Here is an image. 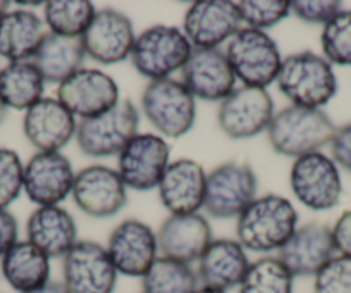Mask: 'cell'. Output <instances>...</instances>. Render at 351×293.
<instances>
[{"instance_id":"obj_1","label":"cell","mask_w":351,"mask_h":293,"mask_svg":"<svg viewBox=\"0 0 351 293\" xmlns=\"http://www.w3.org/2000/svg\"><path fill=\"white\" fill-rule=\"evenodd\" d=\"M298 228V212L281 195L256 197L236 221V237L245 250H279Z\"/></svg>"},{"instance_id":"obj_2","label":"cell","mask_w":351,"mask_h":293,"mask_svg":"<svg viewBox=\"0 0 351 293\" xmlns=\"http://www.w3.org/2000/svg\"><path fill=\"white\" fill-rule=\"evenodd\" d=\"M336 131L337 126L322 109L289 106L274 114L265 133L274 152L300 159L330 145Z\"/></svg>"},{"instance_id":"obj_3","label":"cell","mask_w":351,"mask_h":293,"mask_svg":"<svg viewBox=\"0 0 351 293\" xmlns=\"http://www.w3.org/2000/svg\"><path fill=\"white\" fill-rule=\"evenodd\" d=\"M282 95L291 106L322 109L337 92V78L332 64L324 56L305 50L282 59L276 78Z\"/></svg>"},{"instance_id":"obj_4","label":"cell","mask_w":351,"mask_h":293,"mask_svg":"<svg viewBox=\"0 0 351 293\" xmlns=\"http://www.w3.org/2000/svg\"><path fill=\"white\" fill-rule=\"evenodd\" d=\"M193 52V45L183 30L169 25H155L136 35L131 62L148 82L167 80L181 71Z\"/></svg>"},{"instance_id":"obj_5","label":"cell","mask_w":351,"mask_h":293,"mask_svg":"<svg viewBox=\"0 0 351 293\" xmlns=\"http://www.w3.org/2000/svg\"><path fill=\"white\" fill-rule=\"evenodd\" d=\"M140 113L130 99H121L117 106L100 116L81 119L76 128V141L88 157L119 156L123 149L138 134Z\"/></svg>"},{"instance_id":"obj_6","label":"cell","mask_w":351,"mask_h":293,"mask_svg":"<svg viewBox=\"0 0 351 293\" xmlns=\"http://www.w3.org/2000/svg\"><path fill=\"white\" fill-rule=\"evenodd\" d=\"M141 107L152 126L164 138H181L190 133L197 119V99L174 78L148 82Z\"/></svg>"},{"instance_id":"obj_7","label":"cell","mask_w":351,"mask_h":293,"mask_svg":"<svg viewBox=\"0 0 351 293\" xmlns=\"http://www.w3.org/2000/svg\"><path fill=\"white\" fill-rule=\"evenodd\" d=\"M224 52L236 80L245 86L267 89L278 78L282 64L281 50L265 32L241 28L229 40Z\"/></svg>"},{"instance_id":"obj_8","label":"cell","mask_w":351,"mask_h":293,"mask_svg":"<svg viewBox=\"0 0 351 293\" xmlns=\"http://www.w3.org/2000/svg\"><path fill=\"white\" fill-rule=\"evenodd\" d=\"M258 180L248 163L229 161L207 174L204 209L215 219L239 218L256 198Z\"/></svg>"},{"instance_id":"obj_9","label":"cell","mask_w":351,"mask_h":293,"mask_svg":"<svg viewBox=\"0 0 351 293\" xmlns=\"http://www.w3.org/2000/svg\"><path fill=\"white\" fill-rule=\"evenodd\" d=\"M289 185L296 200L310 211H329L343 195L339 167L322 152L295 159L289 171Z\"/></svg>"},{"instance_id":"obj_10","label":"cell","mask_w":351,"mask_h":293,"mask_svg":"<svg viewBox=\"0 0 351 293\" xmlns=\"http://www.w3.org/2000/svg\"><path fill=\"white\" fill-rule=\"evenodd\" d=\"M274 114V100L267 89L243 85L222 100L217 123L226 137L248 140L267 131Z\"/></svg>"},{"instance_id":"obj_11","label":"cell","mask_w":351,"mask_h":293,"mask_svg":"<svg viewBox=\"0 0 351 293\" xmlns=\"http://www.w3.org/2000/svg\"><path fill=\"white\" fill-rule=\"evenodd\" d=\"M171 149L164 137L138 133L117 156V173L126 188L150 191L158 187L171 164Z\"/></svg>"},{"instance_id":"obj_12","label":"cell","mask_w":351,"mask_h":293,"mask_svg":"<svg viewBox=\"0 0 351 293\" xmlns=\"http://www.w3.org/2000/svg\"><path fill=\"white\" fill-rule=\"evenodd\" d=\"M62 276L67 293H114L117 283L107 248L90 240H77L64 255Z\"/></svg>"},{"instance_id":"obj_13","label":"cell","mask_w":351,"mask_h":293,"mask_svg":"<svg viewBox=\"0 0 351 293\" xmlns=\"http://www.w3.org/2000/svg\"><path fill=\"white\" fill-rule=\"evenodd\" d=\"M71 195L81 212L95 219L114 218L128 202V188L117 169L102 164H93L76 173Z\"/></svg>"},{"instance_id":"obj_14","label":"cell","mask_w":351,"mask_h":293,"mask_svg":"<svg viewBox=\"0 0 351 293\" xmlns=\"http://www.w3.org/2000/svg\"><path fill=\"white\" fill-rule=\"evenodd\" d=\"M57 100L81 121L112 109L121 100V93L112 76L100 69L83 67L60 83Z\"/></svg>"},{"instance_id":"obj_15","label":"cell","mask_w":351,"mask_h":293,"mask_svg":"<svg viewBox=\"0 0 351 293\" xmlns=\"http://www.w3.org/2000/svg\"><path fill=\"white\" fill-rule=\"evenodd\" d=\"M236 2L231 0H198L188 8L183 33L193 49H219L241 30Z\"/></svg>"},{"instance_id":"obj_16","label":"cell","mask_w":351,"mask_h":293,"mask_svg":"<svg viewBox=\"0 0 351 293\" xmlns=\"http://www.w3.org/2000/svg\"><path fill=\"white\" fill-rule=\"evenodd\" d=\"M107 254L117 274L143 278L158 257L157 233L140 219H126L110 233Z\"/></svg>"},{"instance_id":"obj_17","label":"cell","mask_w":351,"mask_h":293,"mask_svg":"<svg viewBox=\"0 0 351 293\" xmlns=\"http://www.w3.org/2000/svg\"><path fill=\"white\" fill-rule=\"evenodd\" d=\"M181 82L195 99L222 102L236 90V75L221 49H193L181 69Z\"/></svg>"},{"instance_id":"obj_18","label":"cell","mask_w":351,"mask_h":293,"mask_svg":"<svg viewBox=\"0 0 351 293\" xmlns=\"http://www.w3.org/2000/svg\"><path fill=\"white\" fill-rule=\"evenodd\" d=\"M81 38L86 57H92L99 64L112 66L130 59L136 35L133 23L126 14L117 9L106 8L97 11Z\"/></svg>"},{"instance_id":"obj_19","label":"cell","mask_w":351,"mask_h":293,"mask_svg":"<svg viewBox=\"0 0 351 293\" xmlns=\"http://www.w3.org/2000/svg\"><path fill=\"white\" fill-rule=\"evenodd\" d=\"M73 164L60 152H36L25 164L23 190L38 207L59 205L73 191Z\"/></svg>"},{"instance_id":"obj_20","label":"cell","mask_w":351,"mask_h":293,"mask_svg":"<svg viewBox=\"0 0 351 293\" xmlns=\"http://www.w3.org/2000/svg\"><path fill=\"white\" fill-rule=\"evenodd\" d=\"M212 240L210 223L200 212L169 215L157 231L158 254L190 266L204 255Z\"/></svg>"},{"instance_id":"obj_21","label":"cell","mask_w":351,"mask_h":293,"mask_svg":"<svg viewBox=\"0 0 351 293\" xmlns=\"http://www.w3.org/2000/svg\"><path fill=\"white\" fill-rule=\"evenodd\" d=\"M77 121L57 99L43 97L29 107L23 119V131L38 152H60L76 137Z\"/></svg>"},{"instance_id":"obj_22","label":"cell","mask_w":351,"mask_h":293,"mask_svg":"<svg viewBox=\"0 0 351 293\" xmlns=\"http://www.w3.org/2000/svg\"><path fill=\"white\" fill-rule=\"evenodd\" d=\"M336 254L332 231L320 223L296 228L289 240L278 250V259L293 276H315Z\"/></svg>"},{"instance_id":"obj_23","label":"cell","mask_w":351,"mask_h":293,"mask_svg":"<svg viewBox=\"0 0 351 293\" xmlns=\"http://www.w3.org/2000/svg\"><path fill=\"white\" fill-rule=\"evenodd\" d=\"M162 205L172 214H197L205 204L207 173L193 159L171 163L157 187Z\"/></svg>"},{"instance_id":"obj_24","label":"cell","mask_w":351,"mask_h":293,"mask_svg":"<svg viewBox=\"0 0 351 293\" xmlns=\"http://www.w3.org/2000/svg\"><path fill=\"white\" fill-rule=\"evenodd\" d=\"M250 264L246 250L238 240L217 238L198 259V281L207 288L228 292L241 285Z\"/></svg>"},{"instance_id":"obj_25","label":"cell","mask_w":351,"mask_h":293,"mask_svg":"<svg viewBox=\"0 0 351 293\" xmlns=\"http://www.w3.org/2000/svg\"><path fill=\"white\" fill-rule=\"evenodd\" d=\"M29 244L49 259L64 257L77 244V226L73 215L60 205H43L32 212L26 223Z\"/></svg>"},{"instance_id":"obj_26","label":"cell","mask_w":351,"mask_h":293,"mask_svg":"<svg viewBox=\"0 0 351 293\" xmlns=\"http://www.w3.org/2000/svg\"><path fill=\"white\" fill-rule=\"evenodd\" d=\"M45 23L29 9H9L0 18V57L9 62L32 60L45 38Z\"/></svg>"},{"instance_id":"obj_27","label":"cell","mask_w":351,"mask_h":293,"mask_svg":"<svg viewBox=\"0 0 351 293\" xmlns=\"http://www.w3.org/2000/svg\"><path fill=\"white\" fill-rule=\"evenodd\" d=\"M84 59H86V50H84L83 38L60 36L47 32L32 60L47 83L60 85L76 71L83 69Z\"/></svg>"},{"instance_id":"obj_28","label":"cell","mask_w":351,"mask_h":293,"mask_svg":"<svg viewBox=\"0 0 351 293\" xmlns=\"http://www.w3.org/2000/svg\"><path fill=\"white\" fill-rule=\"evenodd\" d=\"M2 274L18 293H29L50 281V259L28 240L16 242L2 257Z\"/></svg>"},{"instance_id":"obj_29","label":"cell","mask_w":351,"mask_h":293,"mask_svg":"<svg viewBox=\"0 0 351 293\" xmlns=\"http://www.w3.org/2000/svg\"><path fill=\"white\" fill-rule=\"evenodd\" d=\"M45 83L33 60L9 62L0 69V100L8 109L26 113L43 99Z\"/></svg>"},{"instance_id":"obj_30","label":"cell","mask_w":351,"mask_h":293,"mask_svg":"<svg viewBox=\"0 0 351 293\" xmlns=\"http://www.w3.org/2000/svg\"><path fill=\"white\" fill-rule=\"evenodd\" d=\"M198 274L190 264L158 255L141 278L143 293H195L200 288Z\"/></svg>"},{"instance_id":"obj_31","label":"cell","mask_w":351,"mask_h":293,"mask_svg":"<svg viewBox=\"0 0 351 293\" xmlns=\"http://www.w3.org/2000/svg\"><path fill=\"white\" fill-rule=\"evenodd\" d=\"M97 9L88 0H52L43 4V19L50 33L81 38L93 21Z\"/></svg>"},{"instance_id":"obj_32","label":"cell","mask_w":351,"mask_h":293,"mask_svg":"<svg viewBox=\"0 0 351 293\" xmlns=\"http://www.w3.org/2000/svg\"><path fill=\"white\" fill-rule=\"evenodd\" d=\"M293 279L278 257H262L250 264L239 293H293Z\"/></svg>"},{"instance_id":"obj_33","label":"cell","mask_w":351,"mask_h":293,"mask_svg":"<svg viewBox=\"0 0 351 293\" xmlns=\"http://www.w3.org/2000/svg\"><path fill=\"white\" fill-rule=\"evenodd\" d=\"M320 45L327 62L351 66V11L343 9L322 26Z\"/></svg>"},{"instance_id":"obj_34","label":"cell","mask_w":351,"mask_h":293,"mask_svg":"<svg viewBox=\"0 0 351 293\" xmlns=\"http://www.w3.org/2000/svg\"><path fill=\"white\" fill-rule=\"evenodd\" d=\"M236 8L245 28L258 32L279 25L291 14V2L288 0H239Z\"/></svg>"},{"instance_id":"obj_35","label":"cell","mask_w":351,"mask_h":293,"mask_svg":"<svg viewBox=\"0 0 351 293\" xmlns=\"http://www.w3.org/2000/svg\"><path fill=\"white\" fill-rule=\"evenodd\" d=\"M23 178H25V164L18 152L12 149L0 147V209L9 205L23 191Z\"/></svg>"},{"instance_id":"obj_36","label":"cell","mask_w":351,"mask_h":293,"mask_svg":"<svg viewBox=\"0 0 351 293\" xmlns=\"http://www.w3.org/2000/svg\"><path fill=\"white\" fill-rule=\"evenodd\" d=\"M313 278V293H351V257L334 255Z\"/></svg>"},{"instance_id":"obj_37","label":"cell","mask_w":351,"mask_h":293,"mask_svg":"<svg viewBox=\"0 0 351 293\" xmlns=\"http://www.w3.org/2000/svg\"><path fill=\"white\" fill-rule=\"evenodd\" d=\"M343 11L337 0H293L291 14L308 25H327L334 16Z\"/></svg>"},{"instance_id":"obj_38","label":"cell","mask_w":351,"mask_h":293,"mask_svg":"<svg viewBox=\"0 0 351 293\" xmlns=\"http://www.w3.org/2000/svg\"><path fill=\"white\" fill-rule=\"evenodd\" d=\"M330 154L337 167H343L351 173V123L337 128L330 141Z\"/></svg>"},{"instance_id":"obj_39","label":"cell","mask_w":351,"mask_h":293,"mask_svg":"<svg viewBox=\"0 0 351 293\" xmlns=\"http://www.w3.org/2000/svg\"><path fill=\"white\" fill-rule=\"evenodd\" d=\"M330 231H332L334 247L337 254L351 257V211L343 212Z\"/></svg>"},{"instance_id":"obj_40","label":"cell","mask_w":351,"mask_h":293,"mask_svg":"<svg viewBox=\"0 0 351 293\" xmlns=\"http://www.w3.org/2000/svg\"><path fill=\"white\" fill-rule=\"evenodd\" d=\"M19 226L14 215L8 209H0V259L18 240Z\"/></svg>"},{"instance_id":"obj_41","label":"cell","mask_w":351,"mask_h":293,"mask_svg":"<svg viewBox=\"0 0 351 293\" xmlns=\"http://www.w3.org/2000/svg\"><path fill=\"white\" fill-rule=\"evenodd\" d=\"M29 293H67V290H66V286H64V283L52 281V279H50V281L47 283V285H43L42 288L33 290V292H29Z\"/></svg>"},{"instance_id":"obj_42","label":"cell","mask_w":351,"mask_h":293,"mask_svg":"<svg viewBox=\"0 0 351 293\" xmlns=\"http://www.w3.org/2000/svg\"><path fill=\"white\" fill-rule=\"evenodd\" d=\"M195 293H228V292H221V290H214V288H207V286H200Z\"/></svg>"},{"instance_id":"obj_43","label":"cell","mask_w":351,"mask_h":293,"mask_svg":"<svg viewBox=\"0 0 351 293\" xmlns=\"http://www.w3.org/2000/svg\"><path fill=\"white\" fill-rule=\"evenodd\" d=\"M5 116H8V107H5L4 104H2V100H0V124L4 123Z\"/></svg>"},{"instance_id":"obj_44","label":"cell","mask_w":351,"mask_h":293,"mask_svg":"<svg viewBox=\"0 0 351 293\" xmlns=\"http://www.w3.org/2000/svg\"><path fill=\"white\" fill-rule=\"evenodd\" d=\"M9 11V2H5V0H0V18L5 14V12Z\"/></svg>"}]
</instances>
